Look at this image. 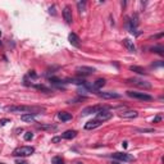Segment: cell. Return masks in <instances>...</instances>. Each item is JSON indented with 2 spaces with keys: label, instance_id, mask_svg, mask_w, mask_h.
Returning a JSON list of instances; mask_svg holds the SVG:
<instances>
[{
  "label": "cell",
  "instance_id": "1",
  "mask_svg": "<svg viewBox=\"0 0 164 164\" xmlns=\"http://www.w3.org/2000/svg\"><path fill=\"white\" fill-rule=\"evenodd\" d=\"M44 107H28V105H12V107H5V112H17V113H30V114H38L44 112Z\"/></svg>",
  "mask_w": 164,
  "mask_h": 164
},
{
  "label": "cell",
  "instance_id": "2",
  "mask_svg": "<svg viewBox=\"0 0 164 164\" xmlns=\"http://www.w3.org/2000/svg\"><path fill=\"white\" fill-rule=\"evenodd\" d=\"M35 153V149L32 146H19L17 149L13 150L12 155L13 156H21V158H26V156H30Z\"/></svg>",
  "mask_w": 164,
  "mask_h": 164
},
{
  "label": "cell",
  "instance_id": "3",
  "mask_svg": "<svg viewBox=\"0 0 164 164\" xmlns=\"http://www.w3.org/2000/svg\"><path fill=\"white\" fill-rule=\"evenodd\" d=\"M110 107L109 105H95V107H87L82 110V114L83 115H87V114H91V113H99L101 110H109Z\"/></svg>",
  "mask_w": 164,
  "mask_h": 164
},
{
  "label": "cell",
  "instance_id": "4",
  "mask_svg": "<svg viewBox=\"0 0 164 164\" xmlns=\"http://www.w3.org/2000/svg\"><path fill=\"white\" fill-rule=\"evenodd\" d=\"M127 95L130 98L133 99H139V100H144V101H150L153 100V96L145 94V92H137V91H127Z\"/></svg>",
  "mask_w": 164,
  "mask_h": 164
},
{
  "label": "cell",
  "instance_id": "5",
  "mask_svg": "<svg viewBox=\"0 0 164 164\" xmlns=\"http://www.w3.org/2000/svg\"><path fill=\"white\" fill-rule=\"evenodd\" d=\"M76 70L78 72V75L81 76H91L95 73V68H92V67H87V66H81V67H77Z\"/></svg>",
  "mask_w": 164,
  "mask_h": 164
},
{
  "label": "cell",
  "instance_id": "6",
  "mask_svg": "<svg viewBox=\"0 0 164 164\" xmlns=\"http://www.w3.org/2000/svg\"><path fill=\"white\" fill-rule=\"evenodd\" d=\"M112 156L118 160H122V162H133L135 160L133 156L127 153H114V154H112Z\"/></svg>",
  "mask_w": 164,
  "mask_h": 164
},
{
  "label": "cell",
  "instance_id": "7",
  "mask_svg": "<svg viewBox=\"0 0 164 164\" xmlns=\"http://www.w3.org/2000/svg\"><path fill=\"white\" fill-rule=\"evenodd\" d=\"M113 118V113H110L109 110H101V112H99L98 115H96V118L95 119H98L99 122H105V121H109V119H112Z\"/></svg>",
  "mask_w": 164,
  "mask_h": 164
},
{
  "label": "cell",
  "instance_id": "8",
  "mask_svg": "<svg viewBox=\"0 0 164 164\" xmlns=\"http://www.w3.org/2000/svg\"><path fill=\"white\" fill-rule=\"evenodd\" d=\"M63 17H64V21H66L68 24H70V23L73 22L72 10H70V6H69V5L64 6V9H63Z\"/></svg>",
  "mask_w": 164,
  "mask_h": 164
},
{
  "label": "cell",
  "instance_id": "9",
  "mask_svg": "<svg viewBox=\"0 0 164 164\" xmlns=\"http://www.w3.org/2000/svg\"><path fill=\"white\" fill-rule=\"evenodd\" d=\"M127 82H128V83H133V85L139 86V87H142V89H150V87H151V85H150V83L144 82V81H141V80H137V78L128 80Z\"/></svg>",
  "mask_w": 164,
  "mask_h": 164
},
{
  "label": "cell",
  "instance_id": "10",
  "mask_svg": "<svg viewBox=\"0 0 164 164\" xmlns=\"http://www.w3.org/2000/svg\"><path fill=\"white\" fill-rule=\"evenodd\" d=\"M98 95L100 96V98H103V99H119L121 98L119 94H117V92H110V91H108V92H98Z\"/></svg>",
  "mask_w": 164,
  "mask_h": 164
},
{
  "label": "cell",
  "instance_id": "11",
  "mask_svg": "<svg viewBox=\"0 0 164 164\" xmlns=\"http://www.w3.org/2000/svg\"><path fill=\"white\" fill-rule=\"evenodd\" d=\"M139 113L136 110H126V112H122L119 114L121 118H128V119H132V118H136Z\"/></svg>",
  "mask_w": 164,
  "mask_h": 164
},
{
  "label": "cell",
  "instance_id": "12",
  "mask_svg": "<svg viewBox=\"0 0 164 164\" xmlns=\"http://www.w3.org/2000/svg\"><path fill=\"white\" fill-rule=\"evenodd\" d=\"M68 40H69V43L73 45V46H76V47H80V45H81V43H80V37L77 36L76 33H69V36H68Z\"/></svg>",
  "mask_w": 164,
  "mask_h": 164
},
{
  "label": "cell",
  "instance_id": "13",
  "mask_svg": "<svg viewBox=\"0 0 164 164\" xmlns=\"http://www.w3.org/2000/svg\"><path fill=\"white\" fill-rule=\"evenodd\" d=\"M100 124H101V122H99L98 119L89 121L87 123L85 124V130H95V128H98Z\"/></svg>",
  "mask_w": 164,
  "mask_h": 164
},
{
  "label": "cell",
  "instance_id": "14",
  "mask_svg": "<svg viewBox=\"0 0 164 164\" xmlns=\"http://www.w3.org/2000/svg\"><path fill=\"white\" fill-rule=\"evenodd\" d=\"M105 80L104 78H99V80H96L95 82H92V85L90 86V87H91V90H99V89H101L103 86L105 85Z\"/></svg>",
  "mask_w": 164,
  "mask_h": 164
},
{
  "label": "cell",
  "instance_id": "15",
  "mask_svg": "<svg viewBox=\"0 0 164 164\" xmlns=\"http://www.w3.org/2000/svg\"><path fill=\"white\" fill-rule=\"evenodd\" d=\"M76 136H77V131H75V130H68L62 135V137L66 140H72V139H75Z\"/></svg>",
  "mask_w": 164,
  "mask_h": 164
},
{
  "label": "cell",
  "instance_id": "16",
  "mask_svg": "<svg viewBox=\"0 0 164 164\" xmlns=\"http://www.w3.org/2000/svg\"><path fill=\"white\" fill-rule=\"evenodd\" d=\"M58 117H59V119L63 121V122H67V121H70V119H72V114L68 113V112H59Z\"/></svg>",
  "mask_w": 164,
  "mask_h": 164
},
{
  "label": "cell",
  "instance_id": "17",
  "mask_svg": "<svg viewBox=\"0 0 164 164\" xmlns=\"http://www.w3.org/2000/svg\"><path fill=\"white\" fill-rule=\"evenodd\" d=\"M123 45L126 46V49H127L128 51H132V53H133V51L136 50V47H135L133 43L130 40V38H124V40H123Z\"/></svg>",
  "mask_w": 164,
  "mask_h": 164
},
{
  "label": "cell",
  "instance_id": "18",
  "mask_svg": "<svg viewBox=\"0 0 164 164\" xmlns=\"http://www.w3.org/2000/svg\"><path fill=\"white\" fill-rule=\"evenodd\" d=\"M131 70H133V72L139 73V75H146V70L142 68V67H137V66H131L130 67Z\"/></svg>",
  "mask_w": 164,
  "mask_h": 164
},
{
  "label": "cell",
  "instance_id": "19",
  "mask_svg": "<svg viewBox=\"0 0 164 164\" xmlns=\"http://www.w3.org/2000/svg\"><path fill=\"white\" fill-rule=\"evenodd\" d=\"M35 115L36 114H30V113H27V114H23L21 117V119L23 121V122H33L35 121Z\"/></svg>",
  "mask_w": 164,
  "mask_h": 164
},
{
  "label": "cell",
  "instance_id": "20",
  "mask_svg": "<svg viewBox=\"0 0 164 164\" xmlns=\"http://www.w3.org/2000/svg\"><path fill=\"white\" fill-rule=\"evenodd\" d=\"M151 51L153 53H158V54H160V55H164L163 46H154V47H151Z\"/></svg>",
  "mask_w": 164,
  "mask_h": 164
},
{
  "label": "cell",
  "instance_id": "21",
  "mask_svg": "<svg viewBox=\"0 0 164 164\" xmlns=\"http://www.w3.org/2000/svg\"><path fill=\"white\" fill-rule=\"evenodd\" d=\"M51 163H53V164H64L63 159L60 158V156H54V158L51 159Z\"/></svg>",
  "mask_w": 164,
  "mask_h": 164
},
{
  "label": "cell",
  "instance_id": "22",
  "mask_svg": "<svg viewBox=\"0 0 164 164\" xmlns=\"http://www.w3.org/2000/svg\"><path fill=\"white\" fill-rule=\"evenodd\" d=\"M77 6H78V10H80V12H81V13H82L83 10H85V6H86V3H85V1H82V3H81V1H80V3H78V4H77Z\"/></svg>",
  "mask_w": 164,
  "mask_h": 164
},
{
  "label": "cell",
  "instance_id": "23",
  "mask_svg": "<svg viewBox=\"0 0 164 164\" xmlns=\"http://www.w3.org/2000/svg\"><path fill=\"white\" fill-rule=\"evenodd\" d=\"M23 139H24L26 141H30V140L33 139V135H32L31 132H26V133H24V136H23Z\"/></svg>",
  "mask_w": 164,
  "mask_h": 164
},
{
  "label": "cell",
  "instance_id": "24",
  "mask_svg": "<svg viewBox=\"0 0 164 164\" xmlns=\"http://www.w3.org/2000/svg\"><path fill=\"white\" fill-rule=\"evenodd\" d=\"M38 130H55V126H37Z\"/></svg>",
  "mask_w": 164,
  "mask_h": 164
},
{
  "label": "cell",
  "instance_id": "25",
  "mask_svg": "<svg viewBox=\"0 0 164 164\" xmlns=\"http://www.w3.org/2000/svg\"><path fill=\"white\" fill-rule=\"evenodd\" d=\"M49 81H50L51 83H62V82H63L62 80L57 78V77H50V78H49Z\"/></svg>",
  "mask_w": 164,
  "mask_h": 164
},
{
  "label": "cell",
  "instance_id": "26",
  "mask_svg": "<svg viewBox=\"0 0 164 164\" xmlns=\"http://www.w3.org/2000/svg\"><path fill=\"white\" fill-rule=\"evenodd\" d=\"M9 122H10V121L6 119V118H5V119H1V121H0V126H5V124L9 123Z\"/></svg>",
  "mask_w": 164,
  "mask_h": 164
},
{
  "label": "cell",
  "instance_id": "27",
  "mask_svg": "<svg viewBox=\"0 0 164 164\" xmlns=\"http://www.w3.org/2000/svg\"><path fill=\"white\" fill-rule=\"evenodd\" d=\"M160 121H162V115H156V117L154 118V123H158Z\"/></svg>",
  "mask_w": 164,
  "mask_h": 164
},
{
  "label": "cell",
  "instance_id": "28",
  "mask_svg": "<svg viewBox=\"0 0 164 164\" xmlns=\"http://www.w3.org/2000/svg\"><path fill=\"white\" fill-rule=\"evenodd\" d=\"M137 131H139V132H154L153 128H150V130H146V128H145V130H140V128H139Z\"/></svg>",
  "mask_w": 164,
  "mask_h": 164
},
{
  "label": "cell",
  "instance_id": "29",
  "mask_svg": "<svg viewBox=\"0 0 164 164\" xmlns=\"http://www.w3.org/2000/svg\"><path fill=\"white\" fill-rule=\"evenodd\" d=\"M60 140H62V137H54V139L51 140V142H54V144H55V142H59Z\"/></svg>",
  "mask_w": 164,
  "mask_h": 164
},
{
  "label": "cell",
  "instance_id": "30",
  "mask_svg": "<svg viewBox=\"0 0 164 164\" xmlns=\"http://www.w3.org/2000/svg\"><path fill=\"white\" fill-rule=\"evenodd\" d=\"M15 164H28V163H27V162H24V160L18 159V160H15Z\"/></svg>",
  "mask_w": 164,
  "mask_h": 164
},
{
  "label": "cell",
  "instance_id": "31",
  "mask_svg": "<svg viewBox=\"0 0 164 164\" xmlns=\"http://www.w3.org/2000/svg\"><path fill=\"white\" fill-rule=\"evenodd\" d=\"M127 144H128V142H127V141H124V142H123V146H124V147H127V146H128V145H127Z\"/></svg>",
  "mask_w": 164,
  "mask_h": 164
},
{
  "label": "cell",
  "instance_id": "32",
  "mask_svg": "<svg viewBox=\"0 0 164 164\" xmlns=\"http://www.w3.org/2000/svg\"><path fill=\"white\" fill-rule=\"evenodd\" d=\"M0 46H1V41H0Z\"/></svg>",
  "mask_w": 164,
  "mask_h": 164
},
{
  "label": "cell",
  "instance_id": "33",
  "mask_svg": "<svg viewBox=\"0 0 164 164\" xmlns=\"http://www.w3.org/2000/svg\"><path fill=\"white\" fill-rule=\"evenodd\" d=\"M0 35H1V31H0Z\"/></svg>",
  "mask_w": 164,
  "mask_h": 164
},
{
  "label": "cell",
  "instance_id": "34",
  "mask_svg": "<svg viewBox=\"0 0 164 164\" xmlns=\"http://www.w3.org/2000/svg\"><path fill=\"white\" fill-rule=\"evenodd\" d=\"M0 164H3V163H0Z\"/></svg>",
  "mask_w": 164,
  "mask_h": 164
}]
</instances>
